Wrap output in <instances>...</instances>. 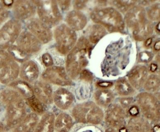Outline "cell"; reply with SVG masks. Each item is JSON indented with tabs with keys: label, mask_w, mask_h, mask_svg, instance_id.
Returning a JSON list of instances; mask_svg holds the SVG:
<instances>
[{
	"label": "cell",
	"mask_w": 160,
	"mask_h": 132,
	"mask_svg": "<svg viewBox=\"0 0 160 132\" xmlns=\"http://www.w3.org/2000/svg\"><path fill=\"white\" fill-rule=\"evenodd\" d=\"M6 50L11 55L14 61L20 62H24L27 61L29 55L21 49L17 45H11Z\"/></svg>",
	"instance_id": "f546056e"
},
{
	"label": "cell",
	"mask_w": 160,
	"mask_h": 132,
	"mask_svg": "<svg viewBox=\"0 0 160 132\" xmlns=\"http://www.w3.org/2000/svg\"><path fill=\"white\" fill-rule=\"evenodd\" d=\"M83 132H92L90 131V130H87V131H84Z\"/></svg>",
	"instance_id": "9f6ffc18"
},
{
	"label": "cell",
	"mask_w": 160,
	"mask_h": 132,
	"mask_svg": "<svg viewBox=\"0 0 160 132\" xmlns=\"http://www.w3.org/2000/svg\"><path fill=\"white\" fill-rule=\"evenodd\" d=\"M112 83L110 82H99L97 83V86L101 88H106L112 86Z\"/></svg>",
	"instance_id": "f6af8a7d"
},
{
	"label": "cell",
	"mask_w": 160,
	"mask_h": 132,
	"mask_svg": "<svg viewBox=\"0 0 160 132\" xmlns=\"http://www.w3.org/2000/svg\"><path fill=\"white\" fill-rule=\"evenodd\" d=\"M22 98L19 92L13 88L4 89L0 91V102L7 106Z\"/></svg>",
	"instance_id": "83f0119b"
},
{
	"label": "cell",
	"mask_w": 160,
	"mask_h": 132,
	"mask_svg": "<svg viewBox=\"0 0 160 132\" xmlns=\"http://www.w3.org/2000/svg\"><path fill=\"white\" fill-rule=\"evenodd\" d=\"M87 2L88 1H75L74 2V7L77 10L83 9L85 7Z\"/></svg>",
	"instance_id": "ee69618b"
},
{
	"label": "cell",
	"mask_w": 160,
	"mask_h": 132,
	"mask_svg": "<svg viewBox=\"0 0 160 132\" xmlns=\"http://www.w3.org/2000/svg\"><path fill=\"white\" fill-rule=\"evenodd\" d=\"M135 1H112L113 6L122 13L128 11L136 4Z\"/></svg>",
	"instance_id": "836d02e7"
},
{
	"label": "cell",
	"mask_w": 160,
	"mask_h": 132,
	"mask_svg": "<svg viewBox=\"0 0 160 132\" xmlns=\"http://www.w3.org/2000/svg\"><path fill=\"white\" fill-rule=\"evenodd\" d=\"M9 86L26 99L34 95L33 88L25 81H15L9 84Z\"/></svg>",
	"instance_id": "d4e9b609"
},
{
	"label": "cell",
	"mask_w": 160,
	"mask_h": 132,
	"mask_svg": "<svg viewBox=\"0 0 160 132\" xmlns=\"http://www.w3.org/2000/svg\"><path fill=\"white\" fill-rule=\"evenodd\" d=\"M57 50L61 54H68L76 44L77 36L75 31L65 24L57 26L54 31Z\"/></svg>",
	"instance_id": "5b68a950"
},
{
	"label": "cell",
	"mask_w": 160,
	"mask_h": 132,
	"mask_svg": "<svg viewBox=\"0 0 160 132\" xmlns=\"http://www.w3.org/2000/svg\"><path fill=\"white\" fill-rule=\"evenodd\" d=\"M42 59L44 65L47 67H51L54 64L52 58L48 53H45L43 55Z\"/></svg>",
	"instance_id": "ab89813d"
},
{
	"label": "cell",
	"mask_w": 160,
	"mask_h": 132,
	"mask_svg": "<svg viewBox=\"0 0 160 132\" xmlns=\"http://www.w3.org/2000/svg\"><path fill=\"white\" fill-rule=\"evenodd\" d=\"M128 126L130 132H150L148 123L140 118L131 119L129 121Z\"/></svg>",
	"instance_id": "484cf974"
},
{
	"label": "cell",
	"mask_w": 160,
	"mask_h": 132,
	"mask_svg": "<svg viewBox=\"0 0 160 132\" xmlns=\"http://www.w3.org/2000/svg\"><path fill=\"white\" fill-rule=\"evenodd\" d=\"M153 132H160V125H157L153 128Z\"/></svg>",
	"instance_id": "f907efd6"
},
{
	"label": "cell",
	"mask_w": 160,
	"mask_h": 132,
	"mask_svg": "<svg viewBox=\"0 0 160 132\" xmlns=\"http://www.w3.org/2000/svg\"><path fill=\"white\" fill-rule=\"evenodd\" d=\"M39 19L48 27L59 24L62 16L57 1H34Z\"/></svg>",
	"instance_id": "277c9868"
},
{
	"label": "cell",
	"mask_w": 160,
	"mask_h": 132,
	"mask_svg": "<svg viewBox=\"0 0 160 132\" xmlns=\"http://www.w3.org/2000/svg\"><path fill=\"white\" fill-rule=\"evenodd\" d=\"M68 26L74 31L82 30L87 25L86 16L77 10H72L68 14L66 18Z\"/></svg>",
	"instance_id": "ffe728a7"
},
{
	"label": "cell",
	"mask_w": 160,
	"mask_h": 132,
	"mask_svg": "<svg viewBox=\"0 0 160 132\" xmlns=\"http://www.w3.org/2000/svg\"><path fill=\"white\" fill-rule=\"evenodd\" d=\"M106 34L105 29L99 24L94 25L92 27L89 35V40L93 44L99 41Z\"/></svg>",
	"instance_id": "1f68e13d"
},
{
	"label": "cell",
	"mask_w": 160,
	"mask_h": 132,
	"mask_svg": "<svg viewBox=\"0 0 160 132\" xmlns=\"http://www.w3.org/2000/svg\"><path fill=\"white\" fill-rule=\"evenodd\" d=\"M9 12L4 6L0 4V25L8 19Z\"/></svg>",
	"instance_id": "f35d334b"
},
{
	"label": "cell",
	"mask_w": 160,
	"mask_h": 132,
	"mask_svg": "<svg viewBox=\"0 0 160 132\" xmlns=\"http://www.w3.org/2000/svg\"><path fill=\"white\" fill-rule=\"evenodd\" d=\"M73 117L78 122L98 124L103 119L102 109L93 102H87L78 104L72 111Z\"/></svg>",
	"instance_id": "3957f363"
},
{
	"label": "cell",
	"mask_w": 160,
	"mask_h": 132,
	"mask_svg": "<svg viewBox=\"0 0 160 132\" xmlns=\"http://www.w3.org/2000/svg\"><path fill=\"white\" fill-rule=\"evenodd\" d=\"M39 121L38 115L33 112L28 114L15 128L14 132H34Z\"/></svg>",
	"instance_id": "44dd1931"
},
{
	"label": "cell",
	"mask_w": 160,
	"mask_h": 132,
	"mask_svg": "<svg viewBox=\"0 0 160 132\" xmlns=\"http://www.w3.org/2000/svg\"><path fill=\"white\" fill-rule=\"evenodd\" d=\"M125 112L122 107L118 104L110 106L106 111L105 121L111 127H120L124 122Z\"/></svg>",
	"instance_id": "5bb4252c"
},
{
	"label": "cell",
	"mask_w": 160,
	"mask_h": 132,
	"mask_svg": "<svg viewBox=\"0 0 160 132\" xmlns=\"http://www.w3.org/2000/svg\"><path fill=\"white\" fill-rule=\"evenodd\" d=\"M129 113L132 117H136L139 114V110L138 107L133 106L129 110Z\"/></svg>",
	"instance_id": "bcb514c9"
},
{
	"label": "cell",
	"mask_w": 160,
	"mask_h": 132,
	"mask_svg": "<svg viewBox=\"0 0 160 132\" xmlns=\"http://www.w3.org/2000/svg\"><path fill=\"white\" fill-rule=\"evenodd\" d=\"M154 49L156 50H159L160 49V41L157 42L154 45Z\"/></svg>",
	"instance_id": "db71d44e"
},
{
	"label": "cell",
	"mask_w": 160,
	"mask_h": 132,
	"mask_svg": "<svg viewBox=\"0 0 160 132\" xmlns=\"http://www.w3.org/2000/svg\"><path fill=\"white\" fill-rule=\"evenodd\" d=\"M74 101L73 94L64 88H59L53 94V101L59 109L65 110L71 108Z\"/></svg>",
	"instance_id": "9a60e30c"
},
{
	"label": "cell",
	"mask_w": 160,
	"mask_h": 132,
	"mask_svg": "<svg viewBox=\"0 0 160 132\" xmlns=\"http://www.w3.org/2000/svg\"><path fill=\"white\" fill-rule=\"evenodd\" d=\"M33 89L35 96L44 104H50L52 103V89L47 82H36Z\"/></svg>",
	"instance_id": "e0dca14e"
},
{
	"label": "cell",
	"mask_w": 160,
	"mask_h": 132,
	"mask_svg": "<svg viewBox=\"0 0 160 132\" xmlns=\"http://www.w3.org/2000/svg\"><path fill=\"white\" fill-rule=\"evenodd\" d=\"M153 57V55L150 52H143L139 54L138 61L140 62H148L151 61Z\"/></svg>",
	"instance_id": "8d00e7d4"
},
{
	"label": "cell",
	"mask_w": 160,
	"mask_h": 132,
	"mask_svg": "<svg viewBox=\"0 0 160 132\" xmlns=\"http://www.w3.org/2000/svg\"><path fill=\"white\" fill-rule=\"evenodd\" d=\"M42 77L45 82L56 85L68 86L72 83L66 70L62 66H52L48 67L44 71Z\"/></svg>",
	"instance_id": "ba28073f"
},
{
	"label": "cell",
	"mask_w": 160,
	"mask_h": 132,
	"mask_svg": "<svg viewBox=\"0 0 160 132\" xmlns=\"http://www.w3.org/2000/svg\"><path fill=\"white\" fill-rule=\"evenodd\" d=\"M105 132H118L114 128L110 127L108 128L105 130Z\"/></svg>",
	"instance_id": "816d5d0a"
},
{
	"label": "cell",
	"mask_w": 160,
	"mask_h": 132,
	"mask_svg": "<svg viewBox=\"0 0 160 132\" xmlns=\"http://www.w3.org/2000/svg\"><path fill=\"white\" fill-rule=\"evenodd\" d=\"M157 68V65H155V64H152L151 66V71L152 72H154L155 71Z\"/></svg>",
	"instance_id": "f5cc1de1"
},
{
	"label": "cell",
	"mask_w": 160,
	"mask_h": 132,
	"mask_svg": "<svg viewBox=\"0 0 160 132\" xmlns=\"http://www.w3.org/2000/svg\"><path fill=\"white\" fill-rule=\"evenodd\" d=\"M152 39L151 38H148L146 40L145 44H144L145 47H148L150 46L151 44H152Z\"/></svg>",
	"instance_id": "681fc988"
},
{
	"label": "cell",
	"mask_w": 160,
	"mask_h": 132,
	"mask_svg": "<svg viewBox=\"0 0 160 132\" xmlns=\"http://www.w3.org/2000/svg\"><path fill=\"white\" fill-rule=\"evenodd\" d=\"M28 31L36 36L40 42L47 44L52 40V32L50 27L37 18H31L27 23Z\"/></svg>",
	"instance_id": "9c48e42d"
},
{
	"label": "cell",
	"mask_w": 160,
	"mask_h": 132,
	"mask_svg": "<svg viewBox=\"0 0 160 132\" xmlns=\"http://www.w3.org/2000/svg\"><path fill=\"white\" fill-rule=\"evenodd\" d=\"M22 25L18 19H12L6 23L0 30L9 46L12 45L22 32Z\"/></svg>",
	"instance_id": "4fadbf2b"
},
{
	"label": "cell",
	"mask_w": 160,
	"mask_h": 132,
	"mask_svg": "<svg viewBox=\"0 0 160 132\" xmlns=\"http://www.w3.org/2000/svg\"><path fill=\"white\" fill-rule=\"evenodd\" d=\"M94 98L98 105L105 107L108 106L113 101L114 95L110 90H99L95 93Z\"/></svg>",
	"instance_id": "4316f807"
},
{
	"label": "cell",
	"mask_w": 160,
	"mask_h": 132,
	"mask_svg": "<svg viewBox=\"0 0 160 132\" xmlns=\"http://www.w3.org/2000/svg\"><path fill=\"white\" fill-rule=\"evenodd\" d=\"M80 78L85 82H91L93 81V76L92 73L87 70H83L80 74Z\"/></svg>",
	"instance_id": "74e56055"
},
{
	"label": "cell",
	"mask_w": 160,
	"mask_h": 132,
	"mask_svg": "<svg viewBox=\"0 0 160 132\" xmlns=\"http://www.w3.org/2000/svg\"><path fill=\"white\" fill-rule=\"evenodd\" d=\"M58 7H60L62 10L66 11L68 10L71 6V1H57Z\"/></svg>",
	"instance_id": "60d3db41"
},
{
	"label": "cell",
	"mask_w": 160,
	"mask_h": 132,
	"mask_svg": "<svg viewBox=\"0 0 160 132\" xmlns=\"http://www.w3.org/2000/svg\"><path fill=\"white\" fill-rule=\"evenodd\" d=\"M119 132H128V130L125 127L121 128Z\"/></svg>",
	"instance_id": "11a10c76"
},
{
	"label": "cell",
	"mask_w": 160,
	"mask_h": 132,
	"mask_svg": "<svg viewBox=\"0 0 160 132\" xmlns=\"http://www.w3.org/2000/svg\"><path fill=\"white\" fill-rule=\"evenodd\" d=\"M137 101L147 119L157 121L160 117V103L155 97L148 92H142L137 97Z\"/></svg>",
	"instance_id": "52a82bcc"
},
{
	"label": "cell",
	"mask_w": 160,
	"mask_h": 132,
	"mask_svg": "<svg viewBox=\"0 0 160 132\" xmlns=\"http://www.w3.org/2000/svg\"><path fill=\"white\" fill-rule=\"evenodd\" d=\"M115 89L119 95L123 96H128L134 92L132 86L124 78H121L117 81Z\"/></svg>",
	"instance_id": "4dcf8cb0"
},
{
	"label": "cell",
	"mask_w": 160,
	"mask_h": 132,
	"mask_svg": "<svg viewBox=\"0 0 160 132\" xmlns=\"http://www.w3.org/2000/svg\"><path fill=\"white\" fill-rule=\"evenodd\" d=\"M36 5L33 1H17L14 2L13 13L18 20H27L31 19L36 12Z\"/></svg>",
	"instance_id": "8fae6325"
},
{
	"label": "cell",
	"mask_w": 160,
	"mask_h": 132,
	"mask_svg": "<svg viewBox=\"0 0 160 132\" xmlns=\"http://www.w3.org/2000/svg\"><path fill=\"white\" fill-rule=\"evenodd\" d=\"M6 129L7 128L6 124L3 122L0 121V132H4Z\"/></svg>",
	"instance_id": "7dc6e473"
},
{
	"label": "cell",
	"mask_w": 160,
	"mask_h": 132,
	"mask_svg": "<svg viewBox=\"0 0 160 132\" xmlns=\"http://www.w3.org/2000/svg\"><path fill=\"white\" fill-rule=\"evenodd\" d=\"M55 119L52 112L45 113L40 120L34 132H54Z\"/></svg>",
	"instance_id": "603a6c76"
},
{
	"label": "cell",
	"mask_w": 160,
	"mask_h": 132,
	"mask_svg": "<svg viewBox=\"0 0 160 132\" xmlns=\"http://www.w3.org/2000/svg\"><path fill=\"white\" fill-rule=\"evenodd\" d=\"M17 45L28 55L40 50L42 43L32 33L28 31H22L16 40Z\"/></svg>",
	"instance_id": "30bf717a"
},
{
	"label": "cell",
	"mask_w": 160,
	"mask_h": 132,
	"mask_svg": "<svg viewBox=\"0 0 160 132\" xmlns=\"http://www.w3.org/2000/svg\"><path fill=\"white\" fill-rule=\"evenodd\" d=\"M125 20L129 28L134 30L147 20L145 10L141 6H134L126 14Z\"/></svg>",
	"instance_id": "7c38bea8"
},
{
	"label": "cell",
	"mask_w": 160,
	"mask_h": 132,
	"mask_svg": "<svg viewBox=\"0 0 160 132\" xmlns=\"http://www.w3.org/2000/svg\"><path fill=\"white\" fill-rule=\"evenodd\" d=\"M9 46L3 34L0 30V49L6 50Z\"/></svg>",
	"instance_id": "7bdbcfd3"
},
{
	"label": "cell",
	"mask_w": 160,
	"mask_h": 132,
	"mask_svg": "<svg viewBox=\"0 0 160 132\" xmlns=\"http://www.w3.org/2000/svg\"><path fill=\"white\" fill-rule=\"evenodd\" d=\"M25 102L20 98L7 106L6 124L8 129H15L27 115Z\"/></svg>",
	"instance_id": "8992f818"
},
{
	"label": "cell",
	"mask_w": 160,
	"mask_h": 132,
	"mask_svg": "<svg viewBox=\"0 0 160 132\" xmlns=\"http://www.w3.org/2000/svg\"><path fill=\"white\" fill-rule=\"evenodd\" d=\"M12 60H14L13 59L6 50L0 49V70Z\"/></svg>",
	"instance_id": "e575fe53"
},
{
	"label": "cell",
	"mask_w": 160,
	"mask_h": 132,
	"mask_svg": "<svg viewBox=\"0 0 160 132\" xmlns=\"http://www.w3.org/2000/svg\"><path fill=\"white\" fill-rule=\"evenodd\" d=\"M159 87L160 78L157 75L152 74L145 81L144 89L148 92H156Z\"/></svg>",
	"instance_id": "d6a6232c"
},
{
	"label": "cell",
	"mask_w": 160,
	"mask_h": 132,
	"mask_svg": "<svg viewBox=\"0 0 160 132\" xmlns=\"http://www.w3.org/2000/svg\"><path fill=\"white\" fill-rule=\"evenodd\" d=\"M90 45L87 39L82 37L68 53L66 61V71L71 78H75L88 65L87 55Z\"/></svg>",
	"instance_id": "6da1fadb"
},
{
	"label": "cell",
	"mask_w": 160,
	"mask_h": 132,
	"mask_svg": "<svg viewBox=\"0 0 160 132\" xmlns=\"http://www.w3.org/2000/svg\"><path fill=\"white\" fill-rule=\"evenodd\" d=\"M148 76V70L146 66L138 65L135 66L128 74L129 81L134 88L139 90L141 88Z\"/></svg>",
	"instance_id": "d6986e66"
},
{
	"label": "cell",
	"mask_w": 160,
	"mask_h": 132,
	"mask_svg": "<svg viewBox=\"0 0 160 132\" xmlns=\"http://www.w3.org/2000/svg\"><path fill=\"white\" fill-rule=\"evenodd\" d=\"M153 25L148 19L133 30L132 35L135 40L142 41L148 39L153 33Z\"/></svg>",
	"instance_id": "cb8c5ba5"
},
{
	"label": "cell",
	"mask_w": 160,
	"mask_h": 132,
	"mask_svg": "<svg viewBox=\"0 0 160 132\" xmlns=\"http://www.w3.org/2000/svg\"><path fill=\"white\" fill-rule=\"evenodd\" d=\"M92 20L110 32H120L124 29V22L121 13L113 8L94 10L91 14Z\"/></svg>",
	"instance_id": "7a4b0ae2"
},
{
	"label": "cell",
	"mask_w": 160,
	"mask_h": 132,
	"mask_svg": "<svg viewBox=\"0 0 160 132\" xmlns=\"http://www.w3.org/2000/svg\"><path fill=\"white\" fill-rule=\"evenodd\" d=\"M39 69L33 61H27L23 63L20 68L19 75L23 81L32 83L37 81L39 76Z\"/></svg>",
	"instance_id": "2e32d148"
},
{
	"label": "cell",
	"mask_w": 160,
	"mask_h": 132,
	"mask_svg": "<svg viewBox=\"0 0 160 132\" xmlns=\"http://www.w3.org/2000/svg\"><path fill=\"white\" fill-rule=\"evenodd\" d=\"M72 125V118L67 113L60 114L54 120V130L57 132H69Z\"/></svg>",
	"instance_id": "7402d4cb"
},
{
	"label": "cell",
	"mask_w": 160,
	"mask_h": 132,
	"mask_svg": "<svg viewBox=\"0 0 160 132\" xmlns=\"http://www.w3.org/2000/svg\"><path fill=\"white\" fill-rule=\"evenodd\" d=\"M133 100L132 98H122L119 100V101L122 106L123 108H127L131 104Z\"/></svg>",
	"instance_id": "b9f144b4"
},
{
	"label": "cell",
	"mask_w": 160,
	"mask_h": 132,
	"mask_svg": "<svg viewBox=\"0 0 160 132\" xmlns=\"http://www.w3.org/2000/svg\"><path fill=\"white\" fill-rule=\"evenodd\" d=\"M20 67L16 61L12 60L5 67L0 70V82L10 84L16 81L19 75Z\"/></svg>",
	"instance_id": "ac0fdd59"
},
{
	"label": "cell",
	"mask_w": 160,
	"mask_h": 132,
	"mask_svg": "<svg viewBox=\"0 0 160 132\" xmlns=\"http://www.w3.org/2000/svg\"><path fill=\"white\" fill-rule=\"evenodd\" d=\"M3 3V4L6 7H9L13 4L14 1H2Z\"/></svg>",
	"instance_id": "c3c4849f"
},
{
	"label": "cell",
	"mask_w": 160,
	"mask_h": 132,
	"mask_svg": "<svg viewBox=\"0 0 160 132\" xmlns=\"http://www.w3.org/2000/svg\"><path fill=\"white\" fill-rule=\"evenodd\" d=\"M26 102L29 108L33 111V113L38 115H43L45 113L46 108L45 104L40 101L35 95L26 99Z\"/></svg>",
	"instance_id": "f1b7e54d"
},
{
	"label": "cell",
	"mask_w": 160,
	"mask_h": 132,
	"mask_svg": "<svg viewBox=\"0 0 160 132\" xmlns=\"http://www.w3.org/2000/svg\"><path fill=\"white\" fill-rule=\"evenodd\" d=\"M148 16L151 20L157 21L160 19V4L156 3L152 5L149 9Z\"/></svg>",
	"instance_id": "d590c367"
}]
</instances>
